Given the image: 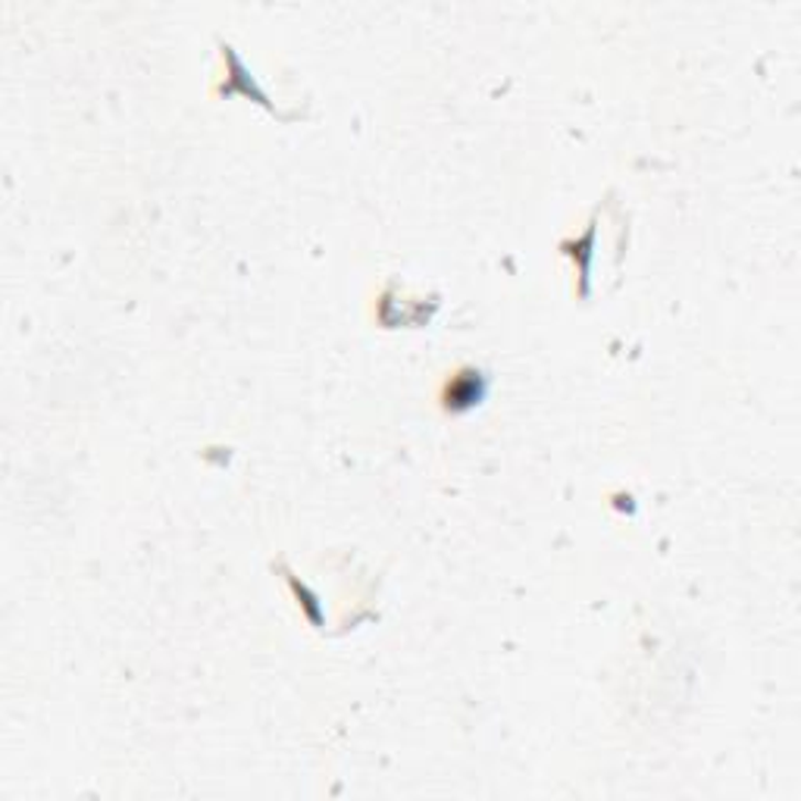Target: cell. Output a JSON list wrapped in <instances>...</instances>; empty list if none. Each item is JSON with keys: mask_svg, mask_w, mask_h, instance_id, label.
Returning <instances> with one entry per match:
<instances>
[{"mask_svg": "<svg viewBox=\"0 0 801 801\" xmlns=\"http://www.w3.org/2000/svg\"><path fill=\"white\" fill-rule=\"evenodd\" d=\"M483 398H486V376L467 367V370L454 372L448 382H445V389H442V408L451 413H464L469 408H476Z\"/></svg>", "mask_w": 801, "mask_h": 801, "instance_id": "6da1fadb", "label": "cell"}]
</instances>
